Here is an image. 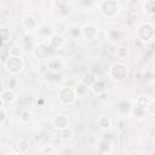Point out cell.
Listing matches in <instances>:
<instances>
[{
	"instance_id": "6da1fadb",
	"label": "cell",
	"mask_w": 155,
	"mask_h": 155,
	"mask_svg": "<svg viewBox=\"0 0 155 155\" xmlns=\"http://www.w3.org/2000/svg\"><path fill=\"white\" fill-rule=\"evenodd\" d=\"M76 96L78 94L75 92V88H73L70 86H63L57 92V97H58L59 102L62 104H65V105L73 104L74 101H75V98H76Z\"/></svg>"
},
{
	"instance_id": "7a4b0ae2",
	"label": "cell",
	"mask_w": 155,
	"mask_h": 155,
	"mask_svg": "<svg viewBox=\"0 0 155 155\" xmlns=\"http://www.w3.org/2000/svg\"><path fill=\"white\" fill-rule=\"evenodd\" d=\"M98 7L102 15H104L105 17H114L120 10V6L116 0H103L102 2H99Z\"/></svg>"
},
{
	"instance_id": "3957f363",
	"label": "cell",
	"mask_w": 155,
	"mask_h": 155,
	"mask_svg": "<svg viewBox=\"0 0 155 155\" xmlns=\"http://www.w3.org/2000/svg\"><path fill=\"white\" fill-rule=\"evenodd\" d=\"M109 75L115 81H122L127 76V67L124 63L116 62V63L111 64V67L109 69Z\"/></svg>"
},
{
	"instance_id": "277c9868",
	"label": "cell",
	"mask_w": 155,
	"mask_h": 155,
	"mask_svg": "<svg viewBox=\"0 0 155 155\" xmlns=\"http://www.w3.org/2000/svg\"><path fill=\"white\" fill-rule=\"evenodd\" d=\"M5 67H6V70H7L8 73H11V74H17V73H19V71L22 70L23 64H22V61H21V58H19L18 56L11 54V56L7 58V61L5 62Z\"/></svg>"
},
{
	"instance_id": "5b68a950",
	"label": "cell",
	"mask_w": 155,
	"mask_h": 155,
	"mask_svg": "<svg viewBox=\"0 0 155 155\" xmlns=\"http://www.w3.org/2000/svg\"><path fill=\"white\" fill-rule=\"evenodd\" d=\"M53 51H54V48L50 44H46V42H41V44L36 45L35 48H34L35 56L39 57V58H41V59L50 58L53 54Z\"/></svg>"
},
{
	"instance_id": "8992f818",
	"label": "cell",
	"mask_w": 155,
	"mask_h": 155,
	"mask_svg": "<svg viewBox=\"0 0 155 155\" xmlns=\"http://www.w3.org/2000/svg\"><path fill=\"white\" fill-rule=\"evenodd\" d=\"M138 38L144 42H148V41L153 40V38H154V28L148 23H143L142 25L138 27Z\"/></svg>"
},
{
	"instance_id": "52a82bcc",
	"label": "cell",
	"mask_w": 155,
	"mask_h": 155,
	"mask_svg": "<svg viewBox=\"0 0 155 155\" xmlns=\"http://www.w3.org/2000/svg\"><path fill=\"white\" fill-rule=\"evenodd\" d=\"M98 30L99 29L93 24H85L81 27V36L87 41H92L97 38Z\"/></svg>"
},
{
	"instance_id": "ba28073f",
	"label": "cell",
	"mask_w": 155,
	"mask_h": 155,
	"mask_svg": "<svg viewBox=\"0 0 155 155\" xmlns=\"http://www.w3.org/2000/svg\"><path fill=\"white\" fill-rule=\"evenodd\" d=\"M52 124L58 130H63L65 127H68V124H69V120H68V116L64 115V114H57L53 119H52Z\"/></svg>"
},
{
	"instance_id": "9c48e42d",
	"label": "cell",
	"mask_w": 155,
	"mask_h": 155,
	"mask_svg": "<svg viewBox=\"0 0 155 155\" xmlns=\"http://www.w3.org/2000/svg\"><path fill=\"white\" fill-rule=\"evenodd\" d=\"M38 34L42 38H51L53 35V28L50 24H40L36 27Z\"/></svg>"
},
{
	"instance_id": "30bf717a",
	"label": "cell",
	"mask_w": 155,
	"mask_h": 155,
	"mask_svg": "<svg viewBox=\"0 0 155 155\" xmlns=\"http://www.w3.org/2000/svg\"><path fill=\"white\" fill-rule=\"evenodd\" d=\"M15 101V92L10 88H4L1 91V103H12Z\"/></svg>"
},
{
	"instance_id": "8fae6325",
	"label": "cell",
	"mask_w": 155,
	"mask_h": 155,
	"mask_svg": "<svg viewBox=\"0 0 155 155\" xmlns=\"http://www.w3.org/2000/svg\"><path fill=\"white\" fill-rule=\"evenodd\" d=\"M22 25L28 30H33L38 27V23H36V19L33 16H25L22 19Z\"/></svg>"
},
{
	"instance_id": "7c38bea8",
	"label": "cell",
	"mask_w": 155,
	"mask_h": 155,
	"mask_svg": "<svg viewBox=\"0 0 155 155\" xmlns=\"http://www.w3.org/2000/svg\"><path fill=\"white\" fill-rule=\"evenodd\" d=\"M116 109H117V111H119L121 115H126V114H128V113H130V110H131V104H130V102H128V101L122 99V101H120V102H119V104H117Z\"/></svg>"
},
{
	"instance_id": "4fadbf2b",
	"label": "cell",
	"mask_w": 155,
	"mask_h": 155,
	"mask_svg": "<svg viewBox=\"0 0 155 155\" xmlns=\"http://www.w3.org/2000/svg\"><path fill=\"white\" fill-rule=\"evenodd\" d=\"M63 44H64V39H63L61 35L53 34V35L50 38V45H51L54 50H56V48H59Z\"/></svg>"
},
{
	"instance_id": "5bb4252c",
	"label": "cell",
	"mask_w": 155,
	"mask_h": 155,
	"mask_svg": "<svg viewBox=\"0 0 155 155\" xmlns=\"http://www.w3.org/2000/svg\"><path fill=\"white\" fill-rule=\"evenodd\" d=\"M91 88H92V91H93L96 94H102V93L105 91V84H104V81H102V80H96V81L93 82V85L91 86Z\"/></svg>"
},
{
	"instance_id": "9a60e30c",
	"label": "cell",
	"mask_w": 155,
	"mask_h": 155,
	"mask_svg": "<svg viewBox=\"0 0 155 155\" xmlns=\"http://www.w3.org/2000/svg\"><path fill=\"white\" fill-rule=\"evenodd\" d=\"M29 148H30V142L27 138H21L17 142V149L19 153H25Z\"/></svg>"
},
{
	"instance_id": "2e32d148",
	"label": "cell",
	"mask_w": 155,
	"mask_h": 155,
	"mask_svg": "<svg viewBox=\"0 0 155 155\" xmlns=\"http://www.w3.org/2000/svg\"><path fill=\"white\" fill-rule=\"evenodd\" d=\"M150 102H151V101H150L147 96H139V97L137 98V103H136V105H138V107H140L142 109H144V110L148 111V107H149Z\"/></svg>"
},
{
	"instance_id": "e0dca14e",
	"label": "cell",
	"mask_w": 155,
	"mask_h": 155,
	"mask_svg": "<svg viewBox=\"0 0 155 155\" xmlns=\"http://www.w3.org/2000/svg\"><path fill=\"white\" fill-rule=\"evenodd\" d=\"M48 68L52 71H59L63 69V62L61 59H51L48 63Z\"/></svg>"
},
{
	"instance_id": "ac0fdd59",
	"label": "cell",
	"mask_w": 155,
	"mask_h": 155,
	"mask_svg": "<svg viewBox=\"0 0 155 155\" xmlns=\"http://www.w3.org/2000/svg\"><path fill=\"white\" fill-rule=\"evenodd\" d=\"M96 80H97V79H96V76H94L91 71H86V73L84 74L82 79H81V81H82L86 86H92V85H93V82H94Z\"/></svg>"
},
{
	"instance_id": "d6986e66",
	"label": "cell",
	"mask_w": 155,
	"mask_h": 155,
	"mask_svg": "<svg viewBox=\"0 0 155 155\" xmlns=\"http://www.w3.org/2000/svg\"><path fill=\"white\" fill-rule=\"evenodd\" d=\"M110 125H111V122H110V119H109V117H107V116H101V117L98 119V126H99V128H102V130H108V128L110 127Z\"/></svg>"
},
{
	"instance_id": "ffe728a7",
	"label": "cell",
	"mask_w": 155,
	"mask_h": 155,
	"mask_svg": "<svg viewBox=\"0 0 155 155\" xmlns=\"http://www.w3.org/2000/svg\"><path fill=\"white\" fill-rule=\"evenodd\" d=\"M147 110H144V109H142L140 107H138V105H136V107H133V109H132V114L134 115V117H138V119H143L145 115H147Z\"/></svg>"
},
{
	"instance_id": "44dd1931",
	"label": "cell",
	"mask_w": 155,
	"mask_h": 155,
	"mask_svg": "<svg viewBox=\"0 0 155 155\" xmlns=\"http://www.w3.org/2000/svg\"><path fill=\"white\" fill-rule=\"evenodd\" d=\"M144 8L149 15H155V0H147L144 4Z\"/></svg>"
},
{
	"instance_id": "7402d4cb",
	"label": "cell",
	"mask_w": 155,
	"mask_h": 155,
	"mask_svg": "<svg viewBox=\"0 0 155 155\" xmlns=\"http://www.w3.org/2000/svg\"><path fill=\"white\" fill-rule=\"evenodd\" d=\"M73 137V130L69 128V127H65L63 130H61V138L64 139V140H68Z\"/></svg>"
},
{
	"instance_id": "603a6c76",
	"label": "cell",
	"mask_w": 155,
	"mask_h": 155,
	"mask_svg": "<svg viewBox=\"0 0 155 155\" xmlns=\"http://www.w3.org/2000/svg\"><path fill=\"white\" fill-rule=\"evenodd\" d=\"M41 154H57V150L52 145H44V148L40 150Z\"/></svg>"
},
{
	"instance_id": "cb8c5ba5",
	"label": "cell",
	"mask_w": 155,
	"mask_h": 155,
	"mask_svg": "<svg viewBox=\"0 0 155 155\" xmlns=\"http://www.w3.org/2000/svg\"><path fill=\"white\" fill-rule=\"evenodd\" d=\"M86 88H87V86L81 81L79 85H76V88H75V92H76V94L78 96H81V94H84L85 93V91H86Z\"/></svg>"
},
{
	"instance_id": "d4e9b609",
	"label": "cell",
	"mask_w": 155,
	"mask_h": 155,
	"mask_svg": "<svg viewBox=\"0 0 155 155\" xmlns=\"http://www.w3.org/2000/svg\"><path fill=\"white\" fill-rule=\"evenodd\" d=\"M107 38H108V33L107 31H104V30H98V33H97V40L98 41H101V42H103V41H105L107 40Z\"/></svg>"
},
{
	"instance_id": "484cf974",
	"label": "cell",
	"mask_w": 155,
	"mask_h": 155,
	"mask_svg": "<svg viewBox=\"0 0 155 155\" xmlns=\"http://www.w3.org/2000/svg\"><path fill=\"white\" fill-rule=\"evenodd\" d=\"M22 116H19V119L23 121V122H27V121H29V119H30V114L28 113V111H22V114H21Z\"/></svg>"
},
{
	"instance_id": "4316f807",
	"label": "cell",
	"mask_w": 155,
	"mask_h": 155,
	"mask_svg": "<svg viewBox=\"0 0 155 155\" xmlns=\"http://www.w3.org/2000/svg\"><path fill=\"white\" fill-rule=\"evenodd\" d=\"M148 114H150V115L155 114V102H150V104L148 107Z\"/></svg>"
},
{
	"instance_id": "83f0119b",
	"label": "cell",
	"mask_w": 155,
	"mask_h": 155,
	"mask_svg": "<svg viewBox=\"0 0 155 155\" xmlns=\"http://www.w3.org/2000/svg\"><path fill=\"white\" fill-rule=\"evenodd\" d=\"M54 4H56L59 8H63V7L68 4V1H67V0H54Z\"/></svg>"
},
{
	"instance_id": "f1b7e54d",
	"label": "cell",
	"mask_w": 155,
	"mask_h": 155,
	"mask_svg": "<svg viewBox=\"0 0 155 155\" xmlns=\"http://www.w3.org/2000/svg\"><path fill=\"white\" fill-rule=\"evenodd\" d=\"M5 119H6V113H5V109H4V107L1 108V125L4 124V121H5Z\"/></svg>"
}]
</instances>
